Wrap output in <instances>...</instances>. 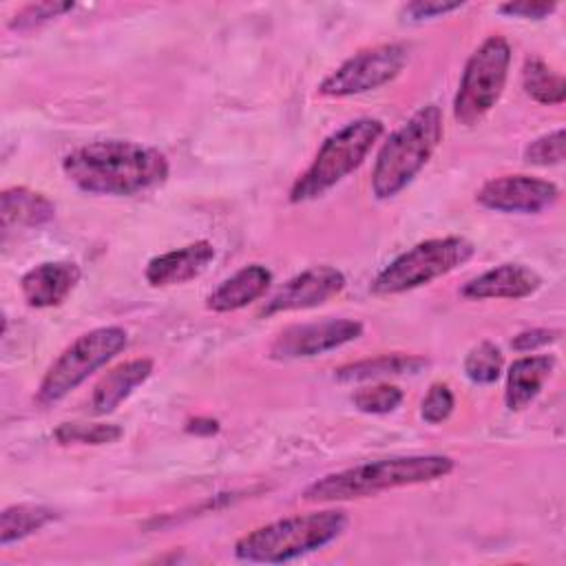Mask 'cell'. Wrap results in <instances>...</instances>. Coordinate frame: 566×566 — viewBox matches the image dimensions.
Listing matches in <instances>:
<instances>
[{"mask_svg": "<svg viewBox=\"0 0 566 566\" xmlns=\"http://www.w3.org/2000/svg\"><path fill=\"white\" fill-rule=\"evenodd\" d=\"M62 170L82 192L130 197L164 184L168 159L153 146L106 139L71 150L62 159Z\"/></svg>", "mask_w": 566, "mask_h": 566, "instance_id": "cell-1", "label": "cell"}, {"mask_svg": "<svg viewBox=\"0 0 566 566\" xmlns=\"http://www.w3.org/2000/svg\"><path fill=\"white\" fill-rule=\"evenodd\" d=\"M455 462L449 455H396L356 464L314 480L305 491V502H345L378 495L389 489L424 484L447 478Z\"/></svg>", "mask_w": 566, "mask_h": 566, "instance_id": "cell-2", "label": "cell"}, {"mask_svg": "<svg viewBox=\"0 0 566 566\" xmlns=\"http://www.w3.org/2000/svg\"><path fill=\"white\" fill-rule=\"evenodd\" d=\"M347 524L349 520L340 509L290 515L241 535L234 544V555L241 562L259 564L290 562L332 544Z\"/></svg>", "mask_w": 566, "mask_h": 566, "instance_id": "cell-3", "label": "cell"}, {"mask_svg": "<svg viewBox=\"0 0 566 566\" xmlns=\"http://www.w3.org/2000/svg\"><path fill=\"white\" fill-rule=\"evenodd\" d=\"M442 111L436 104L418 108L400 128H396L380 146L374 161V197L391 199L405 190L436 153L438 144L442 142Z\"/></svg>", "mask_w": 566, "mask_h": 566, "instance_id": "cell-4", "label": "cell"}, {"mask_svg": "<svg viewBox=\"0 0 566 566\" xmlns=\"http://www.w3.org/2000/svg\"><path fill=\"white\" fill-rule=\"evenodd\" d=\"M385 126L376 117H358L332 133L318 148L312 164L290 188V201L303 203L318 199L349 172H354L382 135Z\"/></svg>", "mask_w": 566, "mask_h": 566, "instance_id": "cell-5", "label": "cell"}, {"mask_svg": "<svg viewBox=\"0 0 566 566\" xmlns=\"http://www.w3.org/2000/svg\"><path fill=\"white\" fill-rule=\"evenodd\" d=\"M475 248L464 237H438L427 239L398 254L389 265H385L371 281V292L378 296L402 294L427 285L473 256Z\"/></svg>", "mask_w": 566, "mask_h": 566, "instance_id": "cell-6", "label": "cell"}, {"mask_svg": "<svg viewBox=\"0 0 566 566\" xmlns=\"http://www.w3.org/2000/svg\"><path fill=\"white\" fill-rule=\"evenodd\" d=\"M128 345V334L119 325L95 327L77 336L46 369L40 380L35 400L49 407L64 396H69L77 385H82L95 369L106 365Z\"/></svg>", "mask_w": 566, "mask_h": 566, "instance_id": "cell-7", "label": "cell"}, {"mask_svg": "<svg viewBox=\"0 0 566 566\" xmlns=\"http://www.w3.org/2000/svg\"><path fill=\"white\" fill-rule=\"evenodd\" d=\"M511 66V44L502 35H489L467 60L455 97L453 117L464 124H478L502 97Z\"/></svg>", "mask_w": 566, "mask_h": 566, "instance_id": "cell-8", "label": "cell"}, {"mask_svg": "<svg viewBox=\"0 0 566 566\" xmlns=\"http://www.w3.org/2000/svg\"><path fill=\"white\" fill-rule=\"evenodd\" d=\"M409 60L405 44L389 42L363 49L336 66L321 84L318 93L327 97H349L376 91L400 75Z\"/></svg>", "mask_w": 566, "mask_h": 566, "instance_id": "cell-9", "label": "cell"}, {"mask_svg": "<svg viewBox=\"0 0 566 566\" xmlns=\"http://www.w3.org/2000/svg\"><path fill=\"white\" fill-rule=\"evenodd\" d=\"M363 334V323L354 318H325L318 323L290 325L270 345V356L276 360L312 358L338 349Z\"/></svg>", "mask_w": 566, "mask_h": 566, "instance_id": "cell-10", "label": "cell"}, {"mask_svg": "<svg viewBox=\"0 0 566 566\" xmlns=\"http://www.w3.org/2000/svg\"><path fill=\"white\" fill-rule=\"evenodd\" d=\"M559 199V188L531 175H502L482 184L475 192V201L495 212L535 214L551 208Z\"/></svg>", "mask_w": 566, "mask_h": 566, "instance_id": "cell-11", "label": "cell"}, {"mask_svg": "<svg viewBox=\"0 0 566 566\" xmlns=\"http://www.w3.org/2000/svg\"><path fill=\"white\" fill-rule=\"evenodd\" d=\"M345 287V274L332 265H314L292 276L263 307V316L310 310L327 303Z\"/></svg>", "mask_w": 566, "mask_h": 566, "instance_id": "cell-12", "label": "cell"}, {"mask_svg": "<svg viewBox=\"0 0 566 566\" xmlns=\"http://www.w3.org/2000/svg\"><path fill=\"white\" fill-rule=\"evenodd\" d=\"M82 270L73 261H46L27 270L20 279V292L29 307H55L80 283Z\"/></svg>", "mask_w": 566, "mask_h": 566, "instance_id": "cell-13", "label": "cell"}, {"mask_svg": "<svg viewBox=\"0 0 566 566\" xmlns=\"http://www.w3.org/2000/svg\"><path fill=\"white\" fill-rule=\"evenodd\" d=\"M214 259V245L206 239L188 243L177 250H168L148 261L144 276L153 287L181 285L197 279Z\"/></svg>", "mask_w": 566, "mask_h": 566, "instance_id": "cell-14", "label": "cell"}, {"mask_svg": "<svg viewBox=\"0 0 566 566\" xmlns=\"http://www.w3.org/2000/svg\"><path fill=\"white\" fill-rule=\"evenodd\" d=\"M539 285H542V279L535 270L520 263H502L467 281L460 294L471 301H486V298L515 301V298H526L535 294Z\"/></svg>", "mask_w": 566, "mask_h": 566, "instance_id": "cell-15", "label": "cell"}, {"mask_svg": "<svg viewBox=\"0 0 566 566\" xmlns=\"http://www.w3.org/2000/svg\"><path fill=\"white\" fill-rule=\"evenodd\" d=\"M153 374L150 358H133L108 369L93 387L91 407L95 413L115 411L139 385H144Z\"/></svg>", "mask_w": 566, "mask_h": 566, "instance_id": "cell-16", "label": "cell"}, {"mask_svg": "<svg viewBox=\"0 0 566 566\" xmlns=\"http://www.w3.org/2000/svg\"><path fill=\"white\" fill-rule=\"evenodd\" d=\"M272 283V272L261 265V263H252L245 265L241 270H237L232 276H228L226 281H221L206 298L208 310L212 312H234L241 310L245 305H250L252 301L261 298L268 287Z\"/></svg>", "mask_w": 566, "mask_h": 566, "instance_id": "cell-17", "label": "cell"}, {"mask_svg": "<svg viewBox=\"0 0 566 566\" xmlns=\"http://www.w3.org/2000/svg\"><path fill=\"white\" fill-rule=\"evenodd\" d=\"M553 367H555V358L548 354L522 356L513 360V365L506 371V389H504L506 407L511 411H520L528 407L542 391Z\"/></svg>", "mask_w": 566, "mask_h": 566, "instance_id": "cell-18", "label": "cell"}, {"mask_svg": "<svg viewBox=\"0 0 566 566\" xmlns=\"http://www.w3.org/2000/svg\"><path fill=\"white\" fill-rule=\"evenodd\" d=\"M53 217H55L53 201L27 186L7 188L0 195L2 228H9V226L38 228L49 223Z\"/></svg>", "mask_w": 566, "mask_h": 566, "instance_id": "cell-19", "label": "cell"}, {"mask_svg": "<svg viewBox=\"0 0 566 566\" xmlns=\"http://www.w3.org/2000/svg\"><path fill=\"white\" fill-rule=\"evenodd\" d=\"M429 365L427 358L416 354H380L374 358H363L356 363H347L334 371V378L340 382H358V380H378L385 376H402L418 374Z\"/></svg>", "mask_w": 566, "mask_h": 566, "instance_id": "cell-20", "label": "cell"}, {"mask_svg": "<svg viewBox=\"0 0 566 566\" xmlns=\"http://www.w3.org/2000/svg\"><path fill=\"white\" fill-rule=\"evenodd\" d=\"M57 517V511L44 504H13L7 506L0 515V544L7 548L13 542H20Z\"/></svg>", "mask_w": 566, "mask_h": 566, "instance_id": "cell-21", "label": "cell"}, {"mask_svg": "<svg viewBox=\"0 0 566 566\" xmlns=\"http://www.w3.org/2000/svg\"><path fill=\"white\" fill-rule=\"evenodd\" d=\"M522 86L526 95L539 104H562L566 97V82L544 60L528 57L522 69Z\"/></svg>", "mask_w": 566, "mask_h": 566, "instance_id": "cell-22", "label": "cell"}, {"mask_svg": "<svg viewBox=\"0 0 566 566\" xmlns=\"http://www.w3.org/2000/svg\"><path fill=\"white\" fill-rule=\"evenodd\" d=\"M122 427L108 422H62L53 438L60 444H111L122 438Z\"/></svg>", "mask_w": 566, "mask_h": 566, "instance_id": "cell-23", "label": "cell"}, {"mask_svg": "<svg viewBox=\"0 0 566 566\" xmlns=\"http://www.w3.org/2000/svg\"><path fill=\"white\" fill-rule=\"evenodd\" d=\"M502 365H504L502 349L491 340H482L467 354L464 374L469 380L478 385H491L500 378Z\"/></svg>", "mask_w": 566, "mask_h": 566, "instance_id": "cell-24", "label": "cell"}, {"mask_svg": "<svg viewBox=\"0 0 566 566\" xmlns=\"http://www.w3.org/2000/svg\"><path fill=\"white\" fill-rule=\"evenodd\" d=\"M352 402L363 413H389L402 402V389L391 382H374L356 389Z\"/></svg>", "mask_w": 566, "mask_h": 566, "instance_id": "cell-25", "label": "cell"}, {"mask_svg": "<svg viewBox=\"0 0 566 566\" xmlns=\"http://www.w3.org/2000/svg\"><path fill=\"white\" fill-rule=\"evenodd\" d=\"M564 146H566L564 128H557L553 133H546L533 139L524 148V161L533 166H557L564 161Z\"/></svg>", "mask_w": 566, "mask_h": 566, "instance_id": "cell-26", "label": "cell"}, {"mask_svg": "<svg viewBox=\"0 0 566 566\" xmlns=\"http://www.w3.org/2000/svg\"><path fill=\"white\" fill-rule=\"evenodd\" d=\"M75 4L73 2H33L22 7L11 20H9V29L13 31H31L49 20L60 18L62 13L71 11Z\"/></svg>", "mask_w": 566, "mask_h": 566, "instance_id": "cell-27", "label": "cell"}, {"mask_svg": "<svg viewBox=\"0 0 566 566\" xmlns=\"http://www.w3.org/2000/svg\"><path fill=\"white\" fill-rule=\"evenodd\" d=\"M455 407L453 391L447 382H433L420 402V418L429 424H438L451 416Z\"/></svg>", "mask_w": 566, "mask_h": 566, "instance_id": "cell-28", "label": "cell"}, {"mask_svg": "<svg viewBox=\"0 0 566 566\" xmlns=\"http://www.w3.org/2000/svg\"><path fill=\"white\" fill-rule=\"evenodd\" d=\"M562 332L559 329H548V327H531V329H524L520 332L517 336H513L511 340V347L515 352H535L539 347H546L555 340H559Z\"/></svg>", "mask_w": 566, "mask_h": 566, "instance_id": "cell-29", "label": "cell"}, {"mask_svg": "<svg viewBox=\"0 0 566 566\" xmlns=\"http://www.w3.org/2000/svg\"><path fill=\"white\" fill-rule=\"evenodd\" d=\"M557 9L555 2H531V0H520V2H504L497 7L500 13L513 15V18H526V20H544Z\"/></svg>", "mask_w": 566, "mask_h": 566, "instance_id": "cell-30", "label": "cell"}, {"mask_svg": "<svg viewBox=\"0 0 566 566\" xmlns=\"http://www.w3.org/2000/svg\"><path fill=\"white\" fill-rule=\"evenodd\" d=\"M464 2H447V0H416L405 4V13L411 20H424V18H433V15H444L451 13L455 9H460Z\"/></svg>", "mask_w": 566, "mask_h": 566, "instance_id": "cell-31", "label": "cell"}, {"mask_svg": "<svg viewBox=\"0 0 566 566\" xmlns=\"http://www.w3.org/2000/svg\"><path fill=\"white\" fill-rule=\"evenodd\" d=\"M186 431H188V433H195V436H212V433H217V431H219V420L199 416V418L188 420Z\"/></svg>", "mask_w": 566, "mask_h": 566, "instance_id": "cell-32", "label": "cell"}]
</instances>
